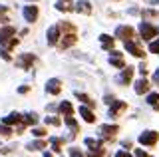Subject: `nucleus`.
<instances>
[{
    "mask_svg": "<svg viewBox=\"0 0 159 157\" xmlns=\"http://www.w3.org/2000/svg\"><path fill=\"white\" fill-rule=\"evenodd\" d=\"M139 32H141V38H143V40H151V38H155L157 28L151 26L149 22H141V28H139Z\"/></svg>",
    "mask_w": 159,
    "mask_h": 157,
    "instance_id": "1",
    "label": "nucleus"
},
{
    "mask_svg": "<svg viewBox=\"0 0 159 157\" xmlns=\"http://www.w3.org/2000/svg\"><path fill=\"white\" fill-rule=\"evenodd\" d=\"M157 139H159L157 131H145V133L139 135V143H141V145H155Z\"/></svg>",
    "mask_w": 159,
    "mask_h": 157,
    "instance_id": "2",
    "label": "nucleus"
},
{
    "mask_svg": "<svg viewBox=\"0 0 159 157\" xmlns=\"http://www.w3.org/2000/svg\"><path fill=\"white\" fill-rule=\"evenodd\" d=\"M125 50L131 54V56H135V58H141L143 56V50H141V46L133 40V38H129V40H125Z\"/></svg>",
    "mask_w": 159,
    "mask_h": 157,
    "instance_id": "3",
    "label": "nucleus"
},
{
    "mask_svg": "<svg viewBox=\"0 0 159 157\" xmlns=\"http://www.w3.org/2000/svg\"><path fill=\"white\" fill-rule=\"evenodd\" d=\"M46 92H48V94H52V96L60 94V92H62V82L56 80V78L48 80V84H46Z\"/></svg>",
    "mask_w": 159,
    "mask_h": 157,
    "instance_id": "4",
    "label": "nucleus"
},
{
    "mask_svg": "<svg viewBox=\"0 0 159 157\" xmlns=\"http://www.w3.org/2000/svg\"><path fill=\"white\" fill-rule=\"evenodd\" d=\"M116 36L125 42V40H129V38H133V28L131 26H119L116 30Z\"/></svg>",
    "mask_w": 159,
    "mask_h": 157,
    "instance_id": "5",
    "label": "nucleus"
},
{
    "mask_svg": "<svg viewBox=\"0 0 159 157\" xmlns=\"http://www.w3.org/2000/svg\"><path fill=\"white\" fill-rule=\"evenodd\" d=\"M14 34H16V30H14L12 26H4L2 30H0V44L4 46V44H6V42L10 40V38L14 36Z\"/></svg>",
    "mask_w": 159,
    "mask_h": 157,
    "instance_id": "6",
    "label": "nucleus"
},
{
    "mask_svg": "<svg viewBox=\"0 0 159 157\" xmlns=\"http://www.w3.org/2000/svg\"><path fill=\"white\" fill-rule=\"evenodd\" d=\"M24 18H26L28 22H36V18H38V6H26L24 8Z\"/></svg>",
    "mask_w": 159,
    "mask_h": 157,
    "instance_id": "7",
    "label": "nucleus"
},
{
    "mask_svg": "<svg viewBox=\"0 0 159 157\" xmlns=\"http://www.w3.org/2000/svg\"><path fill=\"white\" fill-rule=\"evenodd\" d=\"M117 131H119V127H117V125H103V127H102V135H103V139H113Z\"/></svg>",
    "mask_w": 159,
    "mask_h": 157,
    "instance_id": "8",
    "label": "nucleus"
},
{
    "mask_svg": "<svg viewBox=\"0 0 159 157\" xmlns=\"http://www.w3.org/2000/svg\"><path fill=\"white\" fill-rule=\"evenodd\" d=\"M58 40H60V26H52L48 30V44L54 46V44H58Z\"/></svg>",
    "mask_w": 159,
    "mask_h": 157,
    "instance_id": "9",
    "label": "nucleus"
},
{
    "mask_svg": "<svg viewBox=\"0 0 159 157\" xmlns=\"http://www.w3.org/2000/svg\"><path fill=\"white\" fill-rule=\"evenodd\" d=\"M127 107L125 101H111V110H109V117H117L119 111H123Z\"/></svg>",
    "mask_w": 159,
    "mask_h": 157,
    "instance_id": "10",
    "label": "nucleus"
},
{
    "mask_svg": "<svg viewBox=\"0 0 159 157\" xmlns=\"http://www.w3.org/2000/svg\"><path fill=\"white\" fill-rule=\"evenodd\" d=\"M34 60H36V58H34V54H24V56L18 60V66L26 70V68H30V66L34 64Z\"/></svg>",
    "mask_w": 159,
    "mask_h": 157,
    "instance_id": "11",
    "label": "nucleus"
},
{
    "mask_svg": "<svg viewBox=\"0 0 159 157\" xmlns=\"http://www.w3.org/2000/svg\"><path fill=\"white\" fill-rule=\"evenodd\" d=\"M76 12H82V14H92V4L88 0H78L76 4Z\"/></svg>",
    "mask_w": 159,
    "mask_h": 157,
    "instance_id": "12",
    "label": "nucleus"
},
{
    "mask_svg": "<svg viewBox=\"0 0 159 157\" xmlns=\"http://www.w3.org/2000/svg\"><path fill=\"white\" fill-rule=\"evenodd\" d=\"M133 78V68H123L121 76H119V84H129Z\"/></svg>",
    "mask_w": 159,
    "mask_h": 157,
    "instance_id": "13",
    "label": "nucleus"
},
{
    "mask_svg": "<svg viewBox=\"0 0 159 157\" xmlns=\"http://www.w3.org/2000/svg\"><path fill=\"white\" fill-rule=\"evenodd\" d=\"M109 64L116 68H125V64H123V58L119 52H111V58H109Z\"/></svg>",
    "mask_w": 159,
    "mask_h": 157,
    "instance_id": "14",
    "label": "nucleus"
},
{
    "mask_svg": "<svg viewBox=\"0 0 159 157\" xmlns=\"http://www.w3.org/2000/svg\"><path fill=\"white\" fill-rule=\"evenodd\" d=\"M22 115L20 114H10V115H6L2 119V123H6V125H14V123H22Z\"/></svg>",
    "mask_w": 159,
    "mask_h": 157,
    "instance_id": "15",
    "label": "nucleus"
},
{
    "mask_svg": "<svg viewBox=\"0 0 159 157\" xmlns=\"http://www.w3.org/2000/svg\"><path fill=\"white\" fill-rule=\"evenodd\" d=\"M80 115H82L84 119L88 121V123H93V121H96V115H93L92 111H89V107H86V105L80 107Z\"/></svg>",
    "mask_w": 159,
    "mask_h": 157,
    "instance_id": "16",
    "label": "nucleus"
},
{
    "mask_svg": "<svg viewBox=\"0 0 159 157\" xmlns=\"http://www.w3.org/2000/svg\"><path fill=\"white\" fill-rule=\"evenodd\" d=\"M78 40V36L74 32H70V34H64V40H62V48H70V46H74Z\"/></svg>",
    "mask_w": 159,
    "mask_h": 157,
    "instance_id": "17",
    "label": "nucleus"
},
{
    "mask_svg": "<svg viewBox=\"0 0 159 157\" xmlns=\"http://www.w3.org/2000/svg\"><path fill=\"white\" fill-rule=\"evenodd\" d=\"M135 92H137V94H147V92H149L147 80H143V78H141V80H137L135 82Z\"/></svg>",
    "mask_w": 159,
    "mask_h": 157,
    "instance_id": "18",
    "label": "nucleus"
},
{
    "mask_svg": "<svg viewBox=\"0 0 159 157\" xmlns=\"http://www.w3.org/2000/svg\"><path fill=\"white\" fill-rule=\"evenodd\" d=\"M99 42H102V46L106 48V50H111L113 48V38L107 36V34H102V36H99Z\"/></svg>",
    "mask_w": 159,
    "mask_h": 157,
    "instance_id": "19",
    "label": "nucleus"
},
{
    "mask_svg": "<svg viewBox=\"0 0 159 157\" xmlns=\"http://www.w3.org/2000/svg\"><path fill=\"white\" fill-rule=\"evenodd\" d=\"M60 111L64 114V117L74 115V107H72V104H70V101H62V104H60Z\"/></svg>",
    "mask_w": 159,
    "mask_h": 157,
    "instance_id": "20",
    "label": "nucleus"
},
{
    "mask_svg": "<svg viewBox=\"0 0 159 157\" xmlns=\"http://www.w3.org/2000/svg\"><path fill=\"white\" fill-rule=\"evenodd\" d=\"M147 104L153 107V110H159V94H149L147 96Z\"/></svg>",
    "mask_w": 159,
    "mask_h": 157,
    "instance_id": "21",
    "label": "nucleus"
},
{
    "mask_svg": "<svg viewBox=\"0 0 159 157\" xmlns=\"http://www.w3.org/2000/svg\"><path fill=\"white\" fill-rule=\"evenodd\" d=\"M56 8L62 10V12H68V10H72V2H70V0H60L56 4Z\"/></svg>",
    "mask_w": 159,
    "mask_h": 157,
    "instance_id": "22",
    "label": "nucleus"
},
{
    "mask_svg": "<svg viewBox=\"0 0 159 157\" xmlns=\"http://www.w3.org/2000/svg\"><path fill=\"white\" fill-rule=\"evenodd\" d=\"M28 149H30V151L46 149V141H42V139H40V141H34V143H30V145H28Z\"/></svg>",
    "mask_w": 159,
    "mask_h": 157,
    "instance_id": "23",
    "label": "nucleus"
},
{
    "mask_svg": "<svg viewBox=\"0 0 159 157\" xmlns=\"http://www.w3.org/2000/svg\"><path fill=\"white\" fill-rule=\"evenodd\" d=\"M64 119H66V123L72 127V135H76L78 133V123H76V119H74L72 115H68V117H64Z\"/></svg>",
    "mask_w": 159,
    "mask_h": 157,
    "instance_id": "24",
    "label": "nucleus"
},
{
    "mask_svg": "<svg viewBox=\"0 0 159 157\" xmlns=\"http://www.w3.org/2000/svg\"><path fill=\"white\" fill-rule=\"evenodd\" d=\"M86 145L89 147V149H98V147H102V141H99V139H92V137H88V139H86Z\"/></svg>",
    "mask_w": 159,
    "mask_h": 157,
    "instance_id": "25",
    "label": "nucleus"
},
{
    "mask_svg": "<svg viewBox=\"0 0 159 157\" xmlns=\"http://www.w3.org/2000/svg\"><path fill=\"white\" fill-rule=\"evenodd\" d=\"M76 97H78L80 101H84L86 105H96V101H92V100H89V97H88L86 94H80V92H76Z\"/></svg>",
    "mask_w": 159,
    "mask_h": 157,
    "instance_id": "26",
    "label": "nucleus"
},
{
    "mask_svg": "<svg viewBox=\"0 0 159 157\" xmlns=\"http://www.w3.org/2000/svg\"><path fill=\"white\" fill-rule=\"evenodd\" d=\"M36 119H38V115L34 114V111H32V114H26V115H24V123H28V125H34V123H36Z\"/></svg>",
    "mask_w": 159,
    "mask_h": 157,
    "instance_id": "27",
    "label": "nucleus"
},
{
    "mask_svg": "<svg viewBox=\"0 0 159 157\" xmlns=\"http://www.w3.org/2000/svg\"><path fill=\"white\" fill-rule=\"evenodd\" d=\"M0 135H4V137H10V135H12V129H10V125H6V123L0 125Z\"/></svg>",
    "mask_w": 159,
    "mask_h": 157,
    "instance_id": "28",
    "label": "nucleus"
},
{
    "mask_svg": "<svg viewBox=\"0 0 159 157\" xmlns=\"http://www.w3.org/2000/svg\"><path fill=\"white\" fill-rule=\"evenodd\" d=\"M52 147H54L56 153H60V151H62V141H60L58 137H52Z\"/></svg>",
    "mask_w": 159,
    "mask_h": 157,
    "instance_id": "29",
    "label": "nucleus"
},
{
    "mask_svg": "<svg viewBox=\"0 0 159 157\" xmlns=\"http://www.w3.org/2000/svg\"><path fill=\"white\" fill-rule=\"evenodd\" d=\"M89 157H103V149L98 147V149H89Z\"/></svg>",
    "mask_w": 159,
    "mask_h": 157,
    "instance_id": "30",
    "label": "nucleus"
},
{
    "mask_svg": "<svg viewBox=\"0 0 159 157\" xmlns=\"http://www.w3.org/2000/svg\"><path fill=\"white\" fill-rule=\"evenodd\" d=\"M46 123H50V125H60V123H62V121H60L58 119V117H54V115H50V117H46Z\"/></svg>",
    "mask_w": 159,
    "mask_h": 157,
    "instance_id": "31",
    "label": "nucleus"
},
{
    "mask_svg": "<svg viewBox=\"0 0 159 157\" xmlns=\"http://www.w3.org/2000/svg\"><path fill=\"white\" fill-rule=\"evenodd\" d=\"M16 44H18V38H10V40L4 44V48H8V50H10V48H14Z\"/></svg>",
    "mask_w": 159,
    "mask_h": 157,
    "instance_id": "32",
    "label": "nucleus"
},
{
    "mask_svg": "<svg viewBox=\"0 0 159 157\" xmlns=\"http://www.w3.org/2000/svg\"><path fill=\"white\" fill-rule=\"evenodd\" d=\"M70 155H72V157H86L80 149H76V147H72V149H70Z\"/></svg>",
    "mask_w": 159,
    "mask_h": 157,
    "instance_id": "33",
    "label": "nucleus"
},
{
    "mask_svg": "<svg viewBox=\"0 0 159 157\" xmlns=\"http://www.w3.org/2000/svg\"><path fill=\"white\" fill-rule=\"evenodd\" d=\"M149 52L159 54V42H151V44H149Z\"/></svg>",
    "mask_w": 159,
    "mask_h": 157,
    "instance_id": "34",
    "label": "nucleus"
},
{
    "mask_svg": "<svg viewBox=\"0 0 159 157\" xmlns=\"http://www.w3.org/2000/svg\"><path fill=\"white\" fill-rule=\"evenodd\" d=\"M143 16L145 18H157V12L155 10H143Z\"/></svg>",
    "mask_w": 159,
    "mask_h": 157,
    "instance_id": "35",
    "label": "nucleus"
},
{
    "mask_svg": "<svg viewBox=\"0 0 159 157\" xmlns=\"http://www.w3.org/2000/svg\"><path fill=\"white\" fill-rule=\"evenodd\" d=\"M32 133L36 135V137H44V135H46V131H44V129H34Z\"/></svg>",
    "mask_w": 159,
    "mask_h": 157,
    "instance_id": "36",
    "label": "nucleus"
},
{
    "mask_svg": "<svg viewBox=\"0 0 159 157\" xmlns=\"http://www.w3.org/2000/svg\"><path fill=\"white\" fill-rule=\"evenodd\" d=\"M135 157H149L143 149H135Z\"/></svg>",
    "mask_w": 159,
    "mask_h": 157,
    "instance_id": "37",
    "label": "nucleus"
},
{
    "mask_svg": "<svg viewBox=\"0 0 159 157\" xmlns=\"http://www.w3.org/2000/svg\"><path fill=\"white\" fill-rule=\"evenodd\" d=\"M0 54H2V58H4V60H10V54H8V50H2Z\"/></svg>",
    "mask_w": 159,
    "mask_h": 157,
    "instance_id": "38",
    "label": "nucleus"
},
{
    "mask_svg": "<svg viewBox=\"0 0 159 157\" xmlns=\"http://www.w3.org/2000/svg\"><path fill=\"white\" fill-rule=\"evenodd\" d=\"M116 157H131V155H129V153H127V151H119V153H117Z\"/></svg>",
    "mask_w": 159,
    "mask_h": 157,
    "instance_id": "39",
    "label": "nucleus"
},
{
    "mask_svg": "<svg viewBox=\"0 0 159 157\" xmlns=\"http://www.w3.org/2000/svg\"><path fill=\"white\" fill-rule=\"evenodd\" d=\"M153 82H155V84H159V70L153 74Z\"/></svg>",
    "mask_w": 159,
    "mask_h": 157,
    "instance_id": "40",
    "label": "nucleus"
},
{
    "mask_svg": "<svg viewBox=\"0 0 159 157\" xmlns=\"http://www.w3.org/2000/svg\"><path fill=\"white\" fill-rule=\"evenodd\" d=\"M18 92H20V94H26V92H28V86H22V87H20Z\"/></svg>",
    "mask_w": 159,
    "mask_h": 157,
    "instance_id": "41",
    "label": "nucleus"
},
{
    "mask_svg": "<svg viewBox=\"0 0 159 157\" xmlns=\"http://www.w3.org/2000/svg\"><path fill=\"white\" fill-rule=\"evenodd\" d=\"M44 157H52V155H50V153H44Z\"/></svg>",
    "mask_w": 159,
    "mask_h": 157,
    "instance_id": "42",
    "label": "nucleus"
}]
</instances>
